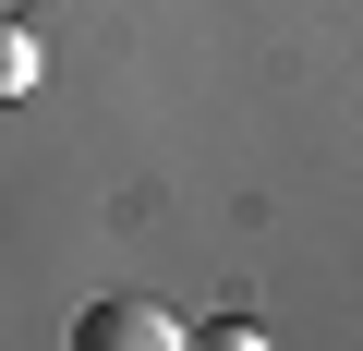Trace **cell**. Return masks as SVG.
I'll return each instance as SVG.
<instances>
[{
	"mask_svg": "<svg viewBox=\"0 0 363 351\" xmlns=\"http://www.w3.org/2000/svg\"><path fill=\"white\" fill-rule=\"evenodd\" d=\"M13 97H37V37L0 13V109H13Z\"/></svg>",
	"mask_w": 363,
	"mask_h": 351,
	"instance_id": "obj_2",
	"label": "cell"
},
{
	"mask_svg": "<svg viewBox=\"0 0 363 351\" xmlns=\"http://www.w3.org/2000/svg\"><path fill=\"white\" fill-rule=\"evenodd\" d=\"M0 13H13V0H0Z\"/></svg>",
	"mask_w": 363,
	"mask_h": 351,
	"instance_id": "obj_3",
	"label": "cell"
},
{
	"mask_svg": "<svg viewBox=\"0 0 363 351\" xmlns=\"http://www.w3.org/2000/svg\"><path fill=\"white\" fill-rule=\"evenodd\" d=\"M73 339H85V351H182V327H169L157 303H85Z\"/></svg>",
	"mask_w": 363,
	"mask_h": 351,
	"instance_id": "obj_1",
	"label": "cell"
}]
</instances>
